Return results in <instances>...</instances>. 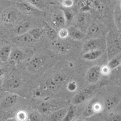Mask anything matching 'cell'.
Returning a JSON list of instances; mask_svg holds the SVG:
<instances>
[{
    "mask_svg": "<svg viewBox=\"0 0 121 121\" xmlns=\"http://www.w3.org/2000/svg\"><path fill=\"white\" fill-rule=\"evenodd\" d=\"M105 121H121V114L112 113L107 116Z\"/></svg>",
    "mask_w": 121,
    "mask_h": 121,
    "instance_id": "29",
    "label": "cell"
},
{
    "mask_svg": "<svg viewBox=\"0 0 121 121\" xmlns=\"http://www.w3.org/2000/svg\"><path fill=\"white\" fill-rule=\"evenodd\" d=\"M102 39L99 38L89 39L83 46V50L86 52L91 50L101 49V46L103 45Z\"/></svg>",
    "mask_w": 121,
    "mask_h": 121,
    "instance_id": "8",
    "label": "cell"
},
{
    "mask_svg": "<svg viewBox=\"0 0 121 121\" xmlns=\"http://www.w3.org/2000/svg\"><path fill=\"white\" fill-rule=\"evenodd\" d=\"M51 22L53 26L55 28L60 29L64 28L66 22L65 13L61 10L55 12L52 17Z\"/></svg>",
    "mask_w": 121,
    "mask_h": 121,
    "instance_id": "3",
    "label": "cell"
},
{
    "mask_svg": "<svg viewBox=\"0 0 121 121\" xmlns=\"http://www.w3.org/2000/svg\"><path fill=\"white\" fill-rule=\"evenodd\" d=\"M115 21L117 28L121 30V13H118L116 14L115 17Z\"/></svg>",
    "mask_w": 121,
    "mask_h": 121,
    "instance_id": "33",
    "label": "cell"
},
{
    "mask_svg": "<svg viewBox=\"0 0 121 121\" xmlns=\"http://www.w3.org/2000/svg\"><path fill=\"white\" fill-rule=\"evenodd\" d=\"M101 75V67L95 65L88 70L86 75V79L90 83H95L98 81Z\"/></svg>",
    "mask_w": 121,
    "mask_h": 121,
    "instance_id": "6",
    "label": "cell"
},
{
    "mask_svg": "<svg viewBox=\"0 0 121 121\" xmlns=\"http://www.w3.org/2000/svg\"><path fill=\"white\" fill-rule=\"evenodd\" d=\"M93 108L95 113L99 112L101 110H102V106L101 104H100L98 103H95L93 104Z\"/></svg>",
    "mask_w": 121,
    "mask_h": 121,
    "instance_id": "36",
    "label": "cell"
},
{
    "mask_svg": "<svg viewBox=\"0 0 121 121\" xmlns=\"http://www.w3.org/2000/svg\"><path fill=\"white\" fill-rule=\"evenodd\" d=\"M109 44V55L113 58V56H115V54H117L119 50H121V39L112 35L110 37Z\"/></svg>",
    "mask_w": 121,
    "mask_h": 121,
    "instance_id": "9",
    "label": "cell"
},
{
    "mask_svg": "<svg viewBox=\"0 0 121 121\" xmlns=\"http://www.w3.org/2000/svg\"><path fill=\"white\" fill-rule=\"evenodd\" d=\"M120 63H121V60H120Z\"/></svg>",
    "mask_w": 121,
    "mask_h": 121,
    "instance_id": "39",
    "label": "cell"
},
{
    "mask_svg": "<svg viewBox=\"0 0 121 121\" xmlns=\"http://www.w3.org/2000/svg\"><path fill=\"white\" fill-rule=\"evenodd\" d=\"M42 64V59L39 57L33 58L28 64V69L31 72H35L40 68Z\"/></svg>",
    "mask_w": 121,
    "mask_h": 121,
    "instance_id": "15",
    "label": "cell"
},
{
    "mask_svg": "<svg viewBox=\"0 0 121 121\" xmlns=\"http://www.w3.org/2000/svg\"><path fill=\"white\" fill-rule=\"evenodd\" d=\"M52 107L50 104L48 103H43L40 104L38 107V112L43 114H47L48 113H51Z\"/></svg>",
    "mask_w": 121,
    "mask_h": 121,
    "instance_id": "22",
    "label": "cell"
},
{
    "mask_svg": "<svg viewBox=\"0 0 121 121\" xmlns=\"http://www.w3.org/2000/svg\"><path fill=\"white\" fill-rule=\"evenodd\" d=\"M30 27H31V25L28 22H23L19 24L16 28V35H20L27 32L31 29Z\"/></svg>",
    "mask_w": 121,
    "mask_h": 121,
    "instance_id": "21",
    "label": "cell"
},
{
    "mask_svg": "<svg viewBox=\"0 0 121 121\" xmlns=\"http://www.w3.org/2000/svg\"><path fill=\"white\" fill-rule=\"evenodd\" d=\"M76 84L74 82L70 83L68 85V89L71 91H73L76 89Z\"/></svg>",
    "mask_w": 121,
    "mask_h": 121,
    "instance_id": "37",
    "label": "cell"
},
{
    "mask_svg": "<svg viewBox=\"0 0 121 121\" xmlns=\"http://www.w3.org/2000/svg\"><path fill=\"white\" fill-rule=\"evenodd\" d=\"M95 90L94 87H90L82 89L73 97L72 100V104L74 105H79L84 103L91 97Z\"/></svg>",
    "mask_w": 121,
    "mask_h": 121,
    "instance_id": "1",
    "label": "cell"
},
{
    "mask_svg": "<svg viewBox=\"0 0 121 121\" xmlns=\"http://www.w3.org/2000/svg\"><path fill=\"white\" fill-rule=\"evenodd\" d=\"M12 41L14 43L19 46L23 47L29 46L35 43L36 40L28 31L23 34L14 36L12 38Z\"/></svg>",
    "mask_w": 121,
    "mask_h": 121,
    "instance_id": "2",
    "label": "cell"
},
{
    "mask_svg": "<svg viewBox=\"0 0 121 121\" xmlns=\"http://www.w3.org/2000/svg\"><path fill=\"white\" fill-rule=\"evenodd\" d=\"M118 98L115 96H111L107 98L104 102V105L108 110L113 109L118 104Z\"/></svg>",
    "mask_w": 121,
    "mask_h": 121,
    "instance_id": "20",
    "label": "cell"
},
{
    "mask_svg": "<svg viewBox=\"0 0 121 121\" xmlns=\"http://www.w3.org/2000/svg\"><path fill=\"white\" fill-rule=\"evenodd\" d=\"M111 69L109 68V67L107 65H103V66L101 67V71L102 74L107 75L109 74Z\"/></svg>",
    "mask_w": 121,
    "mask_h": 121,
    "instance_id": "34",
    "label": "cell"
},
{
    "mask_svg": "<svg viewBox=\"0 0 121 121\" xmlns=\"http://www.w3.org/2000/svg\"><path fill=\"white\" fill-rule=\"evenodd\" d=\"M29 32L33 36L36 41H37V40L41 37L44 31L43 29L40 28H35L31 29L29 30Z\"/></svg>",
    "mask_w": 121,
    "mask_h": 121,
    "instance_id": "25",
    "label": "cell"
},
{
    "mask_svg": "<svg viewBox=\"0 0 121 121\" xmlns=\"http://www.w3.org/2000/svg\"><path fill=\"white\" fill-rule=\"evenodd\" d=\"M67 108H62L54 110L49 116V121H62L67 111Z\"/></svg>",
    "mask_w": 121,
    "mask_h": 121,
    "instance_id": "14",
    "label": "cell"
},
{
    "mask_svg": "<svg viewBox=\"0 0 121 121\" xmlns=\"http://www.w3.org/2000/svg\"><path fill=\"white\" fill-rule=\"evenodd\" d=\"M44 31L46 32L48 37L52 41H55L59 36L58 33L57 32L55 29L48 24H46Z\"/></svg>",
    "mask_w": 121,
    "mask_h": 121,
    "instance_id": "19",
    "label": "cell"
},
{
    "mask_svg": "<svg viewBox=\"0 0 121 121\" xmlns=\"http://www.w3.org/2000/svg\"><path fill=\"white\" fill-rule=\"evenodd\" d=\"M16 6L18 10L25 14L33 15L37 14L40 10L23 0V1L16 3Z\"/></svg>",
    "mask_w": 121,
    "mask_h": 121,
    "instance_id": "5",
    "label": "cell"
},
{
    "mask_svg": "<svg viewBox=\"0 0 121 121\" xmlns=\"http://www.w3.org/2000/svg\"><path fill=\"white\" fill-rule=\"evenodd\" d=\"M18 95L15 94H10L4 97L0 103L1 107L4 109L11 108L14 106L18 100Z\"/></svg>",
    "mask_w": 121,
    "mask_h": 121,
    "instance_id": "11",
    "label": "cell"
},
{
    "mask_svg": "<svg viewBox=\"0 0 121 121\" xmlns=\"http://www.w3.org/2000/svg\"><path fill=\"white\" fill-rule=\"evenodd\" d=\"M93 104H89L84 108L82 116L85 117H88L92 116L95 112L93 108Z\"/></svg>",
    "mask_w": 121,
    "mask_h": 121,
    "instance_id": "27",
    "label": "cell"
},
{
    "mask_svg": "<svg viewBox=\"0 0 121 121\" xmlns=\"http://www.w3.org/2000/svg\"><path fill=\"white\" fill-rule=\"evenodd\" d=\"M62 4L65 7H71L73 4V0H62Z\"/></svg>",
    "mask_w": 121,
    "mask_h": 121,
    "instance_id": "35",
    "label": "cell"
},
{
    "mask_svg": "<svg viewBox=\"0 0 121 121\" xmlns=\"http://www.w3.org/2000/svg\"><path fill=\"white\" fill-rule=\"evenodd\" d=\"M76 109L73 106L70 107L62 121H72L76 115Z\"/></svg>",
    "mask_w": 121,
    "mask_h": 121,
    "instance_id": "23",
    "label": "cell"
},
{
    "mask_svg": "<svg viewBox=\"0 0 121 121\" xmlns=\"http://www.w3.org/2000/svg\"></svg>",
    "mask_w": 121,
    "mask_h": 121,
    "instance_id": "40",
    "label": "cell"
},
{
    "mask_svg": "<svg viewBox=\"0 0 121 121\" xmlns=\"http://www.w3.org/2000/svg\"><path fill=\"white\" fill-rule=\"evenodd\" d=\"M68 36L76 40H81L86 37V34L77 26H71L68 28Z\"/></svg>",
    "mask_w": 121,
    "mask_h": 121,
    "instance_id": "12",
    "label": "cell"
},
{
    "mask_svg": "<svg viewBox=\"0 0 121 121\" xmlns=\"http://www.w3.org/2000/svg\"><path fill=\"white\" fill-rule=\"evenodd\" d=\"M18 14L17 10L9 9L4 12L3 15V22L6 24H12L16 22L18 18Z\"/></svg>",
    "mask_w": 121,
    "mask_h": 121,
    "instance_id": "10",
    "label": "cell"
},
{
    "mask_svg": "<svg viewBox=\"0 0 121 121\" xmlns=\"http://www.w3.org/2000/svg\"><path fill=\"white\" fill-rule=\"evenodd\" d=\"M102 54V52L101 49L94 50L85 52L83 54L82 58L86 60H93L98 59Z\"/></svg>",
    "mask_w": 121,
    "mask_h": 121,
    "instance_id": "18",
    "label": "cell"
},
{
    "mask_svg": "<svg viewBox=\"0 0 121 121\" xmlns=\"http://www.w3.org/2000/svg\"><path fill=\"white\" fill-rule=\"evenodd\" d=\"M58 36L61 38H65L68 36V33L67 29L62 28L58 32Z\"/></svg>",
    "mask_w": 121,
    "mask_h": 121,
    "instance_id": "32",
    "label": "cell"
},
{
    "mask_svg": "<svg viewBox=\"0 0 121 121\" xmlns=\"http://www.w3.org/2000/svg\"><path fill=\"white\" fill-rule=\"evenodd\" d=\"M121 57L117 56L115 57H114L112 59H111L110 61L108 64V66L109 67V68L112 69H114L117 66H119L121 65V63H120V60H121Z\"/></svg>",
    "mask_w": 121,
    "mask_h": 121,
    "instance_id": "28",
    "label": "cell"
},
{
    "mask_svg": "<svg viewBox=\"0 0 121 121\" xmlns=\"http://www.w3.org/2000/svg\"><path fill=\"white\" fill-rule=\"evenodd\" d=\"M28 114L23 110L19 111L17 112L16 116V119L18 121H27Z\"/></svg>",
    "mask_w": 121,
    "mask_h": 121,
    "instance_id": "30",
    "label": "cell"
},
{
    "mask_svg": "<svg viewBox=\"0 0 121 121\" xmlns=\"http://www.w3.org/2000/svg\"><path fill=\"white\" fill-rule=\"evenodd\" d=\"M21 79L18 77H13L4 80L3 84V89L5 91L13 92L21 86Z\"/></svg>",
    "mask_w": 121,
    "mask_h": 121,
    "instance_id": "4",
    "label": "cell"
},
{
    "mask_svg": "<svg viewBox=\"0 0 121 121\" xmlns=\"http://www.w3.org/2000/svg\"><path fill=\"white\" fill-rule=\"evenodd\" d=\"M10 45H5L0 49V60L3 63H6L9 60L12 52Z\"/></svg>",
    "mask_w": 121,
    "mask_h": 121,
    "instance_id": "16",
    "label": "cell"
},
{
    "mask_svg": "<svg viewBox=\"0 0 121 121\" xmlns=\"http://www.w3.org/2000/svg\"><path fill=\"white\" fill-rule=\"evenodd\" d=\"M28 121H43L42 115L38 111L34 110L28 116Z\"/></svg>",
    "mask_w": 121,
    "mask_h": 121,
    "instance_id": "24",
    "label": "cell"
},
{
    "mask_svg": "<svg viewBox=\"0 0 121 121\" xmlns=\"http://www.w3.org/2000/svg\"><path fill=\"white\" fill-rule=\"evenodd\" d=\"M24 1L31 4L39 10H42L45 7L44 0H24Z\"/></svg>",
    "mask_w": 121,
    "mask_h": 121,
    "instance_id": "26",
    "label": "cell"
},
{
    "mask_svg": "<svg viewBox=\"0 0 121 121\" xmlns=\"http://www.w3.org/2000/svg\"><path fill=\"white\" fill-rule=\"evenodd\" d=\"M25 58V54L22 50L16 49L12 50L9 60L14 62H18L23 60Z\"/></svg>",
    "mask_w": 121,
    "mask_h": 121,
    "instance_id": "17",
    "label": "cell"
},
{
    "mask_svg": "<svg viewBox=\"0 0 121 121\" xmlns=\"http://www.w3.org/2000/svg\"><path fill=\"white\" fill-rule=\"evenodd\" d=\"M58 86L62 84L64 80V78L60 75H57L52 79Z\"/></svg>",
    "mask_w": 121,
    "mask_h": 121,
    "instance_id": "31",
    "label": "cell"
},
{
    "mask_svg": "<svg viewBox=\"0 0 121 121\" xmlns=\"http://www.w3.org/2000/svg\"><path fill=\"white\" fill-rule=\"evenodd\" d=\"M86 32L90 39L99 38L102 33V27L97 23H93L90 25Z\"/></svg>",
    "mask_w": 121,
    "mask_h": 121,
    "instance_id": "13",
    "label": "cell"
},
{
    "mask_svg": "<svg viewBox=\"0 0 121 121\" xmlns=\"http://www.w3.org/2000/svg\"><path fill=\"white\" fill-rule=\"evenodd\" d=\"M5 121H18L16 118H11V119H9Z\"/></svg>",
    "mask_w": 121,
    "mask_h": 121,
    "instance_id": "38",
    "label": "cell"
},
{
    "mask_svg": "<svg viewBox=\"0 0 121 121\" xmlns=\"http://www.w3.org/2000/svg\"><path fill=\"white\" fill-rule=\"evenodd\" d=\"M90 22L91 16L89 14L86 13H81L78 17L77 20V27L86 34V32L90 25Z\"/></svg>",
    "mask_w": 121,
    "mask_h": 121,
    "instance_id": "7",
    "label": "cell"
}]
</instances>
